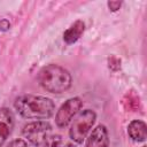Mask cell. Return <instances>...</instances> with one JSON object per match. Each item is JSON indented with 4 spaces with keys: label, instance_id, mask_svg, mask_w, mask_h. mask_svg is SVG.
I'll use <instances>...</instances> for the list:
<instances>
[{
    "label": "cell",
    "instance_id": "obj_14",
    "mask_svg": "<svg viewBox=\"0 0 147 147\" xmlns=\"http://www.w3.org/2000/svg\"><path fill=\"white\" fill-rule=\"evenodd\" d=\"M63 147H77L75 144H72V142H68V144H65Z\"/></svg>",
    "mask_w": 147,
    "mask_h": 147
},
{
    "label": "cell",
    "instance_id": "obj_1",
    "mask_svg": "<svg viewBox=\"0 0 147 147\" xmlns=\"http://www.w3.org/2000/svg\"><path fill=\"white\" fill-rule=\"evenodd\" d=\"M14 107L18 115L28 119L44 121L51 118L55 113L53 100L42 95L23 94L16 98Z\"/></svg>",
    "mask_w": 147,
    "mask_h": 147
},
{
    "label": "cell",
    "instance_id": "obj_11",
    "mask_svg": "<svg viewBox=\"0 0 147 147\" xmlns=\"http://www.w3.org/2000/svg\"><path fill=\"white\" fill-rule=\"evenodd\" d=\"M6 147H29V146L24 139H14L9 141V144H7Z\"/></svg>",
    "mask_w": 147,
    "mask_h": 147
},
{
    "label": "cell",
    "instance_id": "obj_8",
    "mask_svg": "<svg viewBox=\"0 0 147 147\" xmlns=\"http://www.w3.org/2000/svg\"><path fill=\"white\" fill-rule=\"evenodd\" d=\"M127 134L136 142H142L147 138V125L141 119H133L127 125Z\"/></svg>",
    "mask_w": 147,
    "mask_h": 147
},
{
    "label": "cell",
    "instance_id": "obj_12",
    "mask_svg": "<svg viewBox=\"0 0 147 147\" xmlns=\"http://www.w3.org/2000/svg\"><path fill=\"white\" fill-rule=\"evenodd\" d=\"M107 6H108V8H109L111 11H117V10L121 8L122 2H121V1H108V2H107Z\"/></svg>",
    "mask_w": 147,
    "mask_h": 147
},
{
    "label": "cell",
    "instance_id": "obj_9",
    "mask_svg": "<svg viewBox=\"0 0 147 147\" xmlns=\"http://www.w3.org/2000/svg\"><path fill=\"white\" fill-rule=\"evenodd\" d=\"M85 31V23L80 20L74 22L64 32H63V40L65 44L71 45L75 44L84 33Z\"/></svg>",
    "mask_w": 147,
    "mask_h": 147
},
{
    "label": "cell",
    "instance_id": "obj_10",
    "mask_svg": "<svg viewBox=\"0 0 147 147\" xmlns=\"http://www.w3.org/2000/svg\"><path fill=\"white\" fill-rule=\"evenodd\" d=\"M62 145H63L62 136H60V134H49L41 146L42 147H62Z\"/></svg>",
    "mask_w": 147,
    "mask_h": 147
},
{
    "label": "cell",
    "instance_id": "obj_4",
    "mask_svg": "<svg viewBox=\"0 0 147 147\" xmlns=\"http://www.w3.org/2000/svg\"><path fill=\"white\" fill-rule=\"evenodd\" d=\"M52 131V125L47 121H33L23 126V137L33 146L40 147Z\"/></svg>",
    "mask_w": 147,
    "mask_h": 147
},
{
    "label": "cell",
    "instance_id": "obj_15",
    "mask_svg": "<svg viewBox=\"0 0 147 147\" xmlns=\"http://www.w3.org/2000/svg\"><path fill=\"white\" fill-rule=\"evenodd\" d=\"M141 147H147V146H145V145H144V146H141Z\"/></svg>",
    "mask_w": 147,
    "mask_h": 147
},
{
    "label": "cell",
    "instance_id": "obj_5",
    "mask_svg": "<svg viewBox=\"0 0 147 147\" xmlns=\"http://www.w3.org/2000/svg\"><path fill=\"white\" fill-rule=\"evenodd\" d=\"M83 106V101L78 96H74L68 99L56 111L55 115V124L60 129L67 127L72 118L80 111V108Z\"/></svg>",
    "mask_w": 147,
    "mask_h": 147
},
{
    "label": "cell",
    "instance_id": "obj_2",
    "mask_svg": "<svg viewBox=\"0 0 147 147\" xmlns=\"http://www.w3.org/2000/svg\"><path fill=\"white\" fill-rule=\"evenodd\" d=\"M39 85L47 92L60 94L70 88L72 77L70 72L59 64H47L42 67L37 76Z\"/></svg>",
    "mask_w": 147,
    "mask_h": 147
},
{
    "label": "cell",
    "instance_id": "obj_13",
    "mask_svg": "<svg viewBox=\"0 0 147 147\" xmlns=\"http://www.w3.org/2000/svg\"><path fill=\"white\" fill-rule=\"evenodd\" d=\"M9 29H10V23H9V21L6 20V18L0 20V30H1V31H8Z\"/></svg>",
    "mask_w": 147,
    "mask_h": 147
},
{
    "label": "cell",
    "instance_id": "obj_3",
    "mask_svg": "<svg viewBox=\"0 0 147 147\" xmlns=\"http://www.w3.org/2000/svg\"><path fill=\"white\" fill-rule=\"evenodd\" d=\"M96 119V114L92 109L80 110L71 122L69 129V137L76 144H82L91 131Z\"/></svg>",
    "mask_w": 147,
    "mask_h": 147
},
{
    "label": "cell",
    "instance_id": "obj_6",
    "mask_svg": "<svg viewBox=\"0 0 147 147\" xmlns=\"http://www.w3.org/2000/svg\"><path fill=\"white\" fill-rule=\"evenodd\" d=\"M15 125V116L7 107L0 108V147L5 145L13 132Z\"/></svg>",
    "mask_w": 147,
    "mask_h": 147
},
{
    "label": "cell",
    "instance_id": "obj_7",
    "mask_svg": "<svg viewBox=\"0 0 147 147\" xmlns=\"http://www.w3.org/2000/svg\"><path fill=\"white\" fill-rule=\"evenodd\" d=\"M108 146H109L108 130L105 125L99 124L92 130V132L87 137L85 147H108Z\"/></svg>",
    "mask_w": 147,
    "mask_h": 147
}]
</instances>
